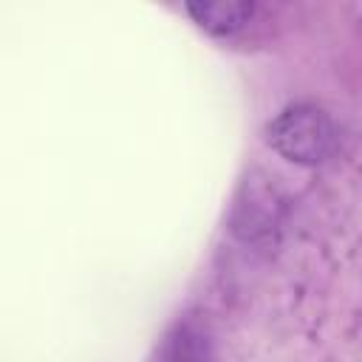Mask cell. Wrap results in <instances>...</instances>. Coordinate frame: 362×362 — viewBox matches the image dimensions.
<instances>
[{
  "instance_id": "cell-1",
  "label": "cell",
  "mask_w": 362,
  "mask_h": 362,
  "mask_svg": "<svg viewBox=\"0 0 362 362\" xmlns=\"http://www.w3.org/2000/svg\"><path fill=\"white\" fill-rule=\"evenodd\" d=\"M266 141L294 164H322L337 147V127L317 105H288L266 124Z\"/></svg>"
},
{
  "instance_id": "cell-2",
  "label": "cell",
  "mask_w": 362,
  "mask_h": 362,
  "mask_svg": "<svg viewBox=\"0 0 362 362\" xmlns=\"http://www.w3.org/2000/svg\"><path fill=\"white\" fill-rule=\"evenodd\" d=\"M153 362H212V339L206 325L192 314L178 317L161 337Z\"/></svg>"
},
{
  "instance_id": "cell-3",
  "label": "cell",
  "mask_w": 362,
  "mask_h": 362,
  "mask_svg": "<svg viewBox=\"0 0 362 362\" xmlns=\"http://www.w3.org/2000/svg\"><path fill=\"white\" fill-rule=\"evenodd\" d=\"M255 3L249 0H204V3H187V14L209 34L215 37H229L235 31H240L252 14H255Z\"/></svg>"
}]
</instances>
